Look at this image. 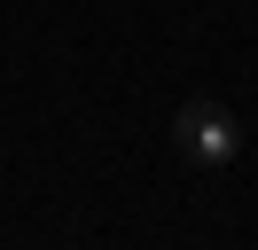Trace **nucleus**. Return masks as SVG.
Wrapping results in <instances>:
<instances>
[{"mask_svg": "<svg viewBox=\"0 0 258 250\" xmlns=\"http://www.w3.org/2000/svg\"><path fill=\"white\" fill-rule=\"evenodd\" d=\"M172 141H180V156H188V164L219 172V164H235V156H242V117H235L227 102H180Z\"/></svg>", "mask_w": 258, "mask_h": 250, "instance_id": "nucleus-1", "label": "nucleus"}]
</instances>
